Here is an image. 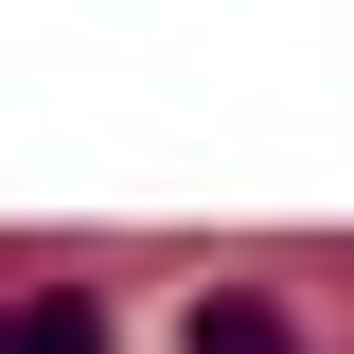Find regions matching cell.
Segmentation results:
<instances>
[{"label": "cell", "instance_id": "obj_1", "mask_svg": "<svg viewBox=\"0 0 354 354\" xmlns=\"http://www.w3.org/2000/svg\"><path fill=\"white\" fill-rule=\"evenodd\" d=\"M0 354H106V301L88 283H36V301H0Z\"/></svg>", "mask_w": 354, "mask_h": 354}, {"label": "cell", "instance_id": "obj_2", "mask_svg": "<svg viewBox=\"0 0 354 354\" xmlns=\"http://www.w3.org/2000/svg\"><path fill=\"white\" fill-rule=\"evenodd\" d=\"M195 354H301V319L248 301V283H213V301H195Z\"/></svg>", "mask_w": 354, "mask_h": 354}]
</instances>
